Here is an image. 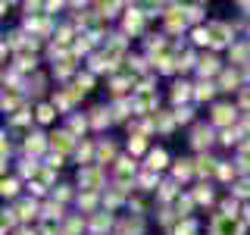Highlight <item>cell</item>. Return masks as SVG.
I'll return each instance as SVG.
<instances>
[{"label": "cell", "mask_w": 250, "mask_h": 235, "mask_svg": "<svg viewBox=\"0 0 250 235\" xmlns=\"http://www.w3.org/2000/svg\"><path fill=\"white\" fill-rule=\"evenodd\" d=\"M213 235H244V223L238 216H216L213 219Z\"/></svg>", "instance_id": "6da1fadb"}, {"label": "cell", "mask_w": 250, "mask_h": 235, "mask_svg": "<svg viewBox=\"0 0 250 235\" xmlns=\"http://www.w3.org/2000/svg\"><path fill=\"white\" fill-rule=\"evenodd\" d=\"M78 182H82V185H88L84 191H97V188L104 185V172H100L97 166H84L82 172H78Z\"/></svg>", "instance_id": "7a4b0ae2"}, {"label": "cell", "mask_w": 250, "mask_h": 235, "mask_svg": "<svg viewBox=\"0 0 250 235\" xmlns=\"http://www.w3.org/2000/svg\"><path fill=\"white\" fill-rule=\"evenodd\" d=\"M191 144L197 147V151H207V147L213 144V129H209V125H197L194 135H191Z\"/></svg>", "instance_id": "3957f363"}, {"label": "cell", "mask_w": 250, "mask_h": 235, "mask_svg": "<svg viewBox=\"0 0 250 235\" xmlns=\"http://www.w3.org/2000/svg\"><path fill=\"white\" fill-rule=\"evenodd\" d=\"M234 116H238V110H234L231 104H219L213 110V122L216 125H229V122H234Z\"/></svg>", "instance_id": "277c9868"}, {"label": "cell", "mask_w": 250, "mask_h": 235, "mask_svg": "<svg viewBox=\"0 0 250 235\" xmlns=\"http://www.w3.org/2000/svg\"><path fill=\"white\" fill-rule=\"evenodd\" d=\"M166 163H169V157H166V151H150L147 154V169L150 172H160V169H166Z\"/></svg>", "instance_id": "5b68a950"}, {"label": "cell", "mask_w": 250, "mask_h": 235, "mask_svg": "<svg viewBox=\"0 0 250 235\" xmlns=\"http://www.w3.org/2000/svg\"><path fill=\"white\" fill-rule=\"evenodd\" d=\"M16 216H19L22 223H28V219H35V216H38V204H35V201H22L19 207H16Z\"/></svg>", "instance_id": "8992f818"}, {"label": "cell", "mask_w": 250, "mask_h": 235, "mask_svg": "<svg viewBox=\"0 0 250 235\" xmlns=\"http://www.w3.org/2000/svg\"><path fill=\"white\" fill-rule=\"evenodd\" d=\"M197 69H200L203 75H213V72H219V60L213 57V53H203L200 63H197Z\"/></svg>", "instance_id": "52a82bcc"}, {"label": "cell", "mask_w": 250, "mask_h": 235, "mask_svg": "<svg viewBox=\"0 0 250 235\" xmlns=\"http://www.w3.org/2000/svg\"><path fill=\"white\" fill-rule=\"evenodd\" d=\"M188 97H194V88L188 82H175V85H172V100H175V104H178V100H188Z\"/></svg>", "instance_id": "ba28073f"}, {"label": "cell", "mask_w": 250, "mask_h": 235, "mask_svg": "<svg viewBox=\"0 0 250 235\" xmlns=\"http://www.w3.org/2000/svg\"><path fill=\"white\" fill-rule=\"evenodd\" d=\"M238 85H241V75L234 69H225L222 72V91H241Z\"/></svg>", "instance_id": "9c48e42d"}, {"label": "cell", "mask_w": 250, "mask_h": 235, "mask_svg": "<svg viewBox=\"0 0 250 235\" xmlns=\"http://www.w3.org/2000/svg\"><path fill=\"white\" fill-rule=\"evenodd\" d=\"M25 151H28V154H44V151H47V141H44V135H28V141H25Z\"/></svg>", "instance_id": "30bf717a"}, {"label": "cell", "mask_w": 250, "mask_h": 235, "mask_svg": "<svg viewBox=\"0 0 250 235\" xmlns=\"http://www.w3.org/2000/svg\"><path fill=\"white\" fill-rule=\"evenodd\" d=\"M213 94H216V85L209 82V78H207V82H200L197 88H194V97H197V100H209Z\"/></svg>", "instance_id": "8fae6325"}, {"label": "cell", "mask_w": 250, "mask_h": 235, "mask_svg": "<svg viewBox=\"0 0 250 235\" xmlns=\"http://www.w3.org/2000/svg\"><path fill=\"white\" fill-rule=\"evenodd\" d=\"M53 147H60V151H69L72 147V132H53Z\"/></svg>", "instance_id": "7c38bea8"}, {"label": "cell", "mask_w": 250, "mask_h": 235, "mask_svg": "<svg viewBox=\"0 0 250 235\" xmlns=\"http://www.w3.org/2000/svg\"><path fill=\"white\" fill-rule=\"evenodd\" d=\"M141 25H144L141 13L138 10H128V16H125V31H141Z\"/></svg>", "instance_id": "4fadbf2b"}, {"label": "cell", "mask_w": 250, "mask_h": 235, "mask_svg": "<svg viewBox=\"0 0 250 235\" xmlns=\"http://www.w3.org/2000/svg\"><path fill=\"white\" fill-rule=\"evenodd\" d=\"M194 172V163L191 160H175V169H172V176L175 179H188Z\"/></svg>", "instance_id": "5bb4252c"}, {"label": "cell", "mask_w": 250, "mask_h": 235, "mask_svg": "<svg viewBox=\"0 0 250 235\" xmlns=\"http://www.w3.org/2000/svg\"><path fill=\"white\" fill-rule=\"evenodd\" d=\"M104 122H109V110L97 107V110L91 113V125H94V129H104Z\"/></svg>", "instance_id": "9a60e30c"}, {"label": "cell", "mask_w": 250, "mask_h": 235, "mask_svg": "<svg viewBox=\"0 0 250 235\" xmlns=\"http://www.w3.org/2000/svg\"><path fill=\"white\" fill-rule=\"evenodd\" d=\"M194 201H197V204H203V201H213V188H209V185H200L197 188V191H194Z\"/></svg>", "instance_id": "2e32d148"}, {"label": "cell", "mask_w": 250, "mask_h": 235, "mask_svg": "<svg viewBox=\"0 0 250 235\" xmlns=\"http://www.w3.org/2000/svg\"><path fill=\"white\" fill-rule=\"evenodd\" d=\"M53 116H57V110H53V107H47V104L38 107V122H50Z\"/></svg>", "instance_id": "e0dca14e"}, {"label": "cell", "mask_w": 250, "mask_h": 235, "mask_svg": "<svg viewBox=\"0 0 250 235\" xmlns=\"http://www.w3.org/2000/svg\"><path fill=\"white\" fill-rule=\"evenodd\" d=\"M113 157H116V147L109 144V141H106V144H100V147H97V160H113Z\"/></svg>", "instance_id": "ac0fdd59"}, {"label": "cell", "mask_w": 250, "mask_h": 235, "mask_svg": "<svg viewBox=\"0 0 250 235\" xmlns=\"http://www.w3.org/2000/svg\"><path fill=\"white\" fill-rule=\"evenodd\" d=\"M191 116H194L191 107H178L175 110V122H191Z\"/></svg>", "instance_id": "d6986e66"}, {"label": "cell", "mask_w": 250, "mask_h": 235, "mask_svg": "<svg viewBox=\"0 0 250 235\" xmlns=\"http://www.w3.org/2000/svg\"><path fill=\"white\" fill-rule=\"evenodd\" d=\"M160 198H163V201L175 198V182H163V185H160Z\"/></svg>", "instance_id": "ffe728a7"}, {"label": "cell", "mask_w": 250, "mask_h": 235, "mask_svg": "<svg viewBox=\"0 0 250 235\" xmlns=\"http://www.w3.org/2000/svg\"><path fill=\"white\" fill-rule=\"evenodd\" d=\"M234 194H238V198H250V179H241V182L234 185Z\"/></svg>", "instance_id": "44dd1931"}, {"label": "cell", "mask_w": 250, "mask_h": 235, "mask_svg": "<svg viewBox=\"0 0 250 235\" xmlns=\"http://www.w3.org/2000/svg\"><path fill=\"white\" fill-rule=\"evenodd\" d=\"M144 147H147V141L141 138V135H135V138L128 141V151H131V154H141V151H144Z\"/></svg>", "instance_id": "7402d4cb"}, {"label": "cell", "mask_w": 250, "mask_h": 235, "mask_svg": "<svg viewBox=\"0 0 250 235\" xmlns=\"http://www.w3.org/2000/svg\"><path fill=\"white\" fill-rule=\"evenodd\" d=\"M238 135H241L238 129H234V132H231V129H225V132H222V138H219V141H222V144H234V141H238Z\"/></svg>", "instance_id": "603a6c76"}, {"label": "cell", "mask_w": 250, "mask_h": 235, "mask_svg": "<svg viewBox=\"0 0 250 235\" xmlns=\"http://www.w3.org/2000/svg\"><path fill=\"white\" fill-rule=\"evenodd\" d=\"M0 191H3V198H13V194L19 191V185H16L13 179H10V182H6V179H3V188H0Z\"/></svg>", "instance_id": "cb8c5ba5"}, {"label": "cell", "mask_w": 250, "mask_h": 235, "mask_svg": "<svg viewBox=\"0 0 250 235\" xmlns=\"http://www.w3.org/2000/svg\"><path fill=\"white\" fill-rule=\"evenodd\" d=\"M109 223H113V216H94V229H109Z\"/></svg>", "instance_id": "d4e9b609"}, {"label": "cell", "mask_w": 250, "mask_h": 235, "mask_svg": "<svg viewBox=\"0 0 250 235\" xmlns=\"http://www.w3.org/2000/svg\"><path fill=\"white\" fill-rule=\"evenodd\" d=\"M88 122L91 119H84V116H75V119H72V132H84V129H88Z\"/></svg>", "instance_id": "484cf974"}, {"label": "cell", "mask_w": 250, "mask_h": 235, "mask_svg": "<svg viewBox=\"0 0 250 235\" xmlns=\"http://www.w3.org/2000/svg\"><path fill=\"white\" fill-rule=\"evenodd\" d=\"M153 182H156V172H150V169H147L144 176H141V185H144L147 191H150V185H153Z\"/></svg>", "instance_id": "4316f807"}, {"label": "cell", "mask_w": 250, "mask_h": 235, "mask_svg": "<svg viewBox=\"0 0 250 235\" xmlns=\"http://www.w3.org/2000/svg\"><path fill=\"white\" fill-rule=\"evenodd\" d=\"M200 10H203V6H188V19H191V22H200V16H203Z\"/></svg>", "instance_id": "83f0119b"}, {"label": "cell", "mask_w": 250, "mask_h": 235, "mask_svg": "<svg viewBox=\"0 0 250 235\" xmlns=\"http://www.w3.org/2000/svg\"><path fill=\"white\" fill-rule=\"evenodd\" d=\"M219 176H222V179H234V166H229V163H222V166H219Z\"/></svg>", "instance_id": "f1b7e54d"}, {"label": "cell", "mask_w": 250, "mask_h": 235, "mask_svg": "<svg viewBox=\"0 0 250 235\" xmlns=\"http://www.w3.org/2000/svg\"><path fill=\"white\" fill-rule=\"evenodd\" d=\"M57 198H60V201H66V198H69V185H60V191H57Z\"/></svg>", "instance_id": "f546056e"}, {"label": "cell", "mask_w": 250, "mask_h": 235, "mask_svg": "<svg viewBox=\"0 0 250 235\" xmlns=\"http://www.w3.org/2000/svg\"><path fill=\"white\" fill-rule=\"evenodd\" d=\"M241 151H244V154H250V141H244V144H241Z\"/></svg>", "instance_id": "4dcf8cb0"}, {"label": "cell", "mask_w": 250, "mask_h": 235, "mask_svg": "<svg viewBox=\"0 0 250 235\" xmlns=\"http://www.w3.org/2000/svg\"><path fill=\"white\" fill-rule=\"evenodd\" d=\"M247 219H250V201H247Z\"/></svg>", "instance_id": "1f68e13d"}]
</instances>
